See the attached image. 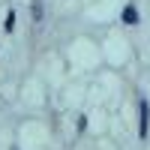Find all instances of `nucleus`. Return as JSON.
<instances>
[{
    "label": "nucleus",
    "mask_w": 150,
    "mask_h": 150,
    "mask_svg": "<svg viewBox=\"0 0 150 150\" xmlns=\"http://www.w3.org/2000/svg\"><path fill=\"white\" fill-rule=\"evenodd\" d=\"M138 114H141V120H138V135L147 138V123H150V105H147V99L138 102Z\"/></svg>",
    "instance_id": "1"
},
{
    "label": "nucleus",
    "mask_w": 150,
    "mask_h": 150,
    "mask_svg": "<svg viewBox=\"0 0 150 150\" xmlns=\"http://www.w3.org/2000/svg\"><path fill=\"white\" fill-rule=\"evenodd\" d=\"M12 150H18V147H12Z\"/></svg>",
    "instance_id": "5"
},
{
    "label": "nucleus",
    "mask_w": 150,
    "mask_h": 150,
    "mask_svg": "<svg viewBox=\"0 0 150 150\" xmlns=\"http://www.w3.org/2000/svg\"><path fill=\"white\" fill-rule=\"evenodd\" d=\"M120 18H123V24H129V27H132V24H138V9H135L132 3L123 6V15H120Z\"/></svg>",
    "instance_id": "2"
},
{
    "label": "nucleus",
    "mask_w": 150,
    "mask_h": 150,
    "mask_svg": "<svg viewBox=\"0 0 150 150\" xmlns=\"http://www.w3.org/2000/svg\"><path fill=\"white\" fill-rule=\"evenodd\" d=\"M12 30H15V12H6V33H12Z\"/></svg>",
    "instance_id": "4"
},
{
    "label": "nucleus",
    "mask_w": 150,
    "mask_h": 150,
    "mask_svg": "<svg viewBox=\"0 0 150 150\" xmlns=\"http://www.w3.org/2000/svg\"><path fill=\"white\" fill-rule=\"evenodd\" d=\"M33 21L36 24L42 21V3H39V0H33Z\"/></svg>",
    "instance_id": "3"
}]
</instances>
